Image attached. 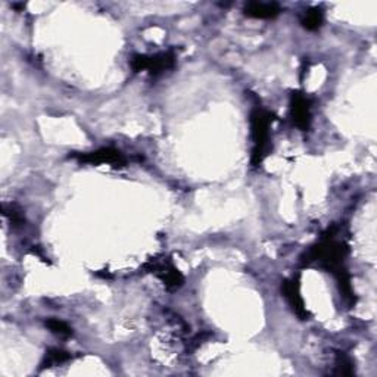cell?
<instances>
[{"label":"cell","instance_id":"obj_10","mask_svg":"<svg viewBox=\"0 0 377 377\" xmlns=\"http://www.w3.org/2000/svg\"><path fill=\"white\" fill-rule=\"evenodd\" d=\"M69 360H72V355L69 352L58 349V348H50L46 351L45 360H43V363H41L40 369H47V367H52V365L64 364Z\"/></svg>","mask_w":377,"mask_h":377},{"label":"cell","instance_id":"obj_13","mask_svg":"<svg viewBox=\"0 0 377 377\" xmlns=\"http://www.w3.org/2000/svg\"><path fill=\"white\" fill-rule=\"evenodd\" d=\"M46 327L52 332L58 334L61 338H69L72 336V329L68 326L67 323L56 320V319H49L46 320Z\"/></svg>","mask_w":377,"mask_h":377},{"label":"cell","instance_id":"obj_11","mask_svg":"<svg viewBox=\"0 0 377 377\" xmlns=\"http://www.w3.org/2000/svg\"><path fill=\"white\" fill-rule=\"evenodd\" d=\"M334 374L338 376H352L354 374V363L345 352L336 354V369Z\"/></svg>","mask_w":377,"mask_h":377},{"label":"cell","instance_id":"obj_7","mask_svg":"<svg viewBox=\"0 0 377 377\" xmlns=\"http://www.w3.org/2000/svg\"><path fill=\"white\" fill-rule=\"evenodd\" d=\"M281 292H283V295H285V298L288 299L293 312H295L301 320H308L310 312L305 307V303H303V299L301 295L299 279L297 277V279H290V280L283 281Z\"/></svg>","mask_w":377,"mask_h":377},{"label":"cell","instance_id":"obj_3","mask_svg":"<svg viewBox=\"0 0 377 377\" xmlns=\"http://www.w3.org/2000/svg\"><path fill=\"white\" fill-rule=\"evenodd\" d=\"M130 65L134 72L148 71L152 77H158L165 71L174 68L175 54L174 50H169L156 55H134L130 59Z\"/></svg>","mask_w":377,"mask_h":377},{"label":"cell","instance_id":"obj_4","mask_svg":"<svg viewBox=\"0 0 377 377\" xmlns=\"http://www.w3.org/2000/svg\"><path fill=\"white\" fill-rule=\"evenodd\" d=\"M143 270H148L149 273H153L156 277H158L162 283L166 290H177L183 286L184 277L179 271V268H175L170 259H151L148 264H144Z\"/></svg>","mask_w":377,"mask_h":377},{"label":"cell","instance_id":"obj_8","mask_svg":"<svg viewBox=\"0 0 377 377\" xmlns=\"http://www.w3.org/2000/svg\"><path fill=\"white\" fill-rule=\"evenodd\" d=\"M245 15L255 19H273L280 15L281 8L277 3H264V2H249L245 6Z\"/></svg>","mask_w":377,"mask_h":377},{"label":"cell","instance_id":"obj_14","mask_svg":"<svg viewBox=\"0 0 377 377\" xmlns=\"http://www.w3.org/2000/svg\"><path fill=\"white\" fill-rule=\"evenodd\" d=\"M308 68H310V62L307 59H303L302 61V67H301V81H303V78H305Z\"/></svg>","mask_w":377,"mask_h":377},{"label":"cell","instance_id":"obj_1","mask_svg":"<svg viewBox=\"0 0 377 377\" xmlns=\"http://www.w3.org/2000/svg\"><path fill=\"white\" fill-rule=\"evenodd\" d=\"M338 227L327 228V232L321 236L320 242L311 246L303 254V257L301 258L302 264H317L333 276H338L342 271L347 270V267H345V259L348 257L349 249L343 239H338Z\"/></svg>","mask_w":377,"mask_h":377},{"label":"cell","instance_id":"obj_5","mask_svg":"<svg viewBox=\"0 0 377 377\" xmlns=\"http://www.w3.org/2000/svg\"><path fill=\"white\" fill-rule=\"evenodd\" d=\"M77 160L81 164H91V165H100L108 164L112 166H124L127 164V160L124 158L122 153L117 149L112 148H102L94 152L87 153H71L69 160Z\"/></svg>","mask_w":377,"mask_h":377},{"label":"cell","instance_id":"obj_9","mask_svg":"<svg viewBox=\"0 0 377 377\" xmlns=\"http://www.w3.org/2000/svg\"><path fill=\"white\" fill-rule=\"evenodd\" d=\"M323 21H324L323 10L320 8H310L308 10H305V14H303L301 24L308 31H317L323 25Z\"/></svg>","mask_w":377,"mask_h":377},{"label":"cell","instance_id":"obj_12","mask_svg":"<svg viewBox=\"0 0 377 377\" xmlns=\"http://www.w3.org/2000/svg\"><path fill=\"white\" fill-rule=\"evenodd\" d=\"M2 211H3V215L9 219L10 223H12V226L15 227H19V226H23L25 223V218L23 215V211H21V209L17 206V205H3L2 206Z\"/></svg>","mask_w":377,"mask_h":377},{"label":"cell","instance_id":"obj_6","mask_svg":"<svg viewBox=\"0 0 377 377\" xmlns=\"http://www.w3.org/2000/svg\"><path fill=\"white\" fill-rule=\"evenodd\" d=\"M290 117L293 125L302 131L310 130L311 125V100L301 91L290 94Z\"/></svg>","mask_w":377,"mask_h":377},{"label":"cell","instance_id":"obj_2","mask_svg":"<svg viewBox=\"0 0 377 377\" xmlns=\"http://www.w3.org/2000/svg\"><path fill=\"white\" fill-rule=\"evenodd\" d=\"M250 134H252L254 149L252 162L254 166H259L270 152V127L274 121V115L263 108H254L250 112Z\"/></svg>","mask_w":377,"mask_h":377}]
</instances>
